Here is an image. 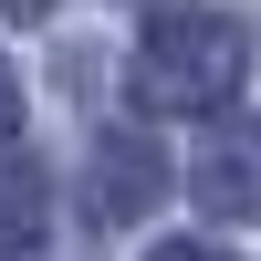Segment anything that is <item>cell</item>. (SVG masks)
<instances>
[{
    "mask_svg": "<svg viewBox=\"0 0 261 261\" xmlns=\"http://www.w3.org/2000/svg\"><path fill=\"white\" fill-rule=\"evenodd\" d=\"M42 241V167L32 157H0V261Z\"/></svg>",
    "mask_w": 261,
    "mask_h": 261,
    "instance_id": "4",
    "label": "cell"
},
{
    "mask_svg": "<svg viewBox=\"0 0 261 261\" xmlns=\"http://www.w3.org/2000/svg\"><path fill=\"white\" fill-rule=\"evenodd\" d=\"M157 188H167V157H157V136H105L94 146V220H146L157 209Z\"/></svg>",
    "mask_w": 261,
    "mask_h": 261,
    "instance_id": "3",
    "label": "cell"
},
{
    "mask_svg": "<svg viewBox=\"0 0 261 261\" xmlns=\"http://www.w3.org/2000/svg\"><path fill=\"white\" fill-rule=\"evenodd\" d=\"M0 11H11V21H53V0H0Z\"/></svg>",
    "mask_w": 261,
    "mask_h": 261,
    "instance_id": "7",
    "label": "cell"
},
{
    "mask_svg": "<svg viewBox=\"0 0 261 261\" xmlns=\"http://www.w3.org/2000/svg\"><path fill=\"white\" fill-rule=\"evenodd\" d=\"M251 73V32L230 11H157L136 32V105L146 115H220Z\"/></svg>",
    "mask_w": 261,
    "mask_h": 261,
    "instance_id": "1",
    "label": "cell"
},
{
    "mask_svg": "<svg viewBox=\"0 0 261 261\" xmlns=\"http://www.w3.org/2000/svg\"><path fill=\"white\" fill-rule=\"evenodd\" d=\"M188 199H199L209 220H261V115L220 125V136L188 157Z\"/></svg>",
    "mask_w": 261,
    "mask_h": 261,
    "instance_id": "2",
    "label": "cell"
},
{
    "mask_svg": "<svg viewBox=\"0 0 261 261\" xmlns=\"http://www.w3.org/2000/svg\"><path fill=\"white\" fill-rule=\"evenodd\" d=\"M146 261H241V251H220V241H157Z\"/></svg>",
    "mask_w": 261,
    "mask_h": 261,
    "instance_id": "5",
    "label": "cell"
},
{
    "mask_svg": "<svg viewBox=\"0 0 261 261\" xmlns=\"http://www.w3.org/2000/svg\"><path fill=\"white\" fill-rule=\"evenodd\" d=\"M21 136V84H11V63H0V146Z\"/></svg>",
    "mask_w": 261,
    "mask_h": 261,
    "instance_id": "6",
    "label": "cell"
}]
</instances>
